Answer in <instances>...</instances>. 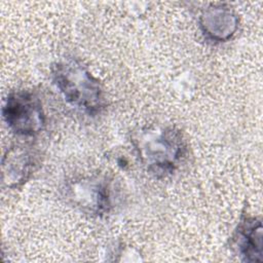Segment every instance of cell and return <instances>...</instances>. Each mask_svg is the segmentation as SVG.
Returning a JSON list of instances; mask_svg holds the SVG:
<instances>
[{
  "label": "cell",
  "instance_id": "1",
  "mask_svg": "<svg viewBox=\"0 0 263 263\" xmlns=\"http://www.w3.org/2000/svg\"><path fill=\"white\" fill-rule=\"evenodd\" d=\"M132 143L141 163L155 177L172 174L186 151L182 133L174 126H146L133 133Z\"/></svg>",
  "mask_w": 263,
  "mask_h": 263
},
{
  "label": "cell",
  "instance_id": "2",
  "mask_svg": "<svg viewBox=\"0 0 263 263\" xmlns=\"http://www.w3.org/2000/svg\"><path fill=\"white\" fill-rule=\"evenodd\" d=\"M51 80L67 103L87 115L95 116L106 107L100 81L73 59L54 63L51 67Z\"/></svg>",
  "mask_w": 263,
  "mask_h": 263
},
{
  "label": "cell",
  "instance_id": "3",
  "mask_svg": "<svg viewBox=\"0 0 263 263\" xmlns=\"http://www.w3.org/2000/svg\"><path fill=\"white\" fill-rule=\"evenodd\" d=\"M2 117L11 132L23 137H33L45 125V114L39 97L27 89L8 93L3 103Z\"/></svg>",
  "mask_w": 263,
  "mask_h": 263
},
{
  "label": "cell",
  "instance_id": "4",
  "mask_svg": "<svg viewBox=\"0 0 263 263\" xmlns=\"http://www.w3.org/2000/svg\"><path fill=\"white\" fill-rule=\"evenodd\" d=\"M111 182L103 177L74 180L66 186L67 197L82 211L101 215L113 205Z\"/></svg>",
  "mask_w": 263,
  "mask_h": 263
},
{
  "label": "cell",
  "instance_id": "5",
  "mask_svg": "<svg viewBox=\"0 0 263 263\" xmlns=\"http://www.w3.org/2000/svg\"><path fill=\"white\" fill-rule=\"evenodd\" d=\"M36 156L32 149L24 146H13L5 152L2 158V183L7 188L23 185L34 172Z\"/></svg>",
  "mask_w": 263,
  "mask_h": 263
},
{
  "label": "cell",
  "instance_id": "6",
  "mask_svg": "<svg viewBox=\"0 0 263 263\" xmlns=\"http://www.w3.org/2000/svg\"><path fill=\"white\" fill-rule=\"evenodd\" d=\"M238 18L232 9L225 5H212L199 16V26L206 39L224 42L230 39L237 30Z\"/></svg>",
  "mask_w": 263,
  "mask_h": 263
},
{
  "label": "cell",
  "instance_id": "7",
  "mask_svg": "<svg viewBox=\"0 0 263 263\" xmlns=\"http://www.w3.org/2000/svg\"><path fill=\"white\" fill-rule=\"evenodd\" d=\"M262 230L261 221L255 218H247L238 226L235 245L243 261H262Z\"/></svg>",
  "mask_w": 263,
  "mask_h": 263
}]
</instances>
